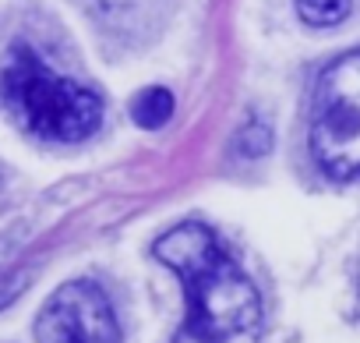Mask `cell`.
I'll return each mask as SVG.
<instances>
[{"mask_svg":"<svg viewBox=\"0 0 360 343\" xmlns=\"http://www.w3.org/2000/svg\"><path fill=\"white\" fill-rule=\"evenodd\" d=\"M311 156L332 181L360 174V50L335 57L314 82Z\"/></svg>","mask_w":360,"mask_h":343,"instance_id":"obj_3","label":"cell"},{"mask_svg":"<svg viewBox=\"0 0 360 343\" xmlns=\"http://www.w3.org/2000/svg\"><path fill=\"white\" fill-rule=\"evenodd\" d=\"M39 343H120V322L103 287L71 280L36 315Z\"/></svg>","mask_w":360,"mask_h":343,"instance_id":"obj_4","label":"cell"},{"mask_svg":"<svg viewBox=\"0 0 360 343\" xmlns=\"http://www.w3.org/2000/svg\"><path fill=\"white\" fill-rule=\"evenodd\" d=\"M353 11V0H297V15L311 29H332L346 22Z\"/></svg>","mask_w":360,"mask_h":343,"instance_id":"obj_7","label":"cell"},{"mask_svg":"<svg viewBox=\"0 0 360 343\" xmlns=\"http://www.w3.org/2000/svg\"><path fill=\"white\" fill-rule=\"evenodd\" d=\"M82 4L106 36L127 43H141L162 18V0H82Z\"/></svg>","mask_w":360,"mask_h":343,"instance_id":"obj_5","label":"cell"},{"mask_svg":"<svg viewBox=\"0 0 360 343\" xmlns=\"http://www.w3.org/2000/svg\"><path fill=\"white\" fill-rule=\"evenodd\" d=\"M152 251L188 294V318L173 343H258L262 297L205 223L173 227Z\"/></svg>","mask_w":360,"mask_h":343,"instance_id":"obj_1","label":"cell"},{"mask_svg":"<svg viewBox=\"0 0 360 343\" xmlns=\"http://www.w3.org/2000/svg\"><path fill=\"white\" fill-rule=\"evenodd\" d=\"M131 117H134V124H141L145 131L162 127V124L173 117V96H169V89L152 85V89L138 92L134 103H131Z\"/></svg>","mask_w":360,"mask_h":343,"instance_id":"obj_6","label":"cell"},{"mask_svg":"<svg viewBox=\"0 0 360 343\" xmlns=\"http://www.w3.org/2000/svg\"><path fill=\"white\" fill-rule=\"evenodd\" d=\"M0 99L43 142H82L103 124V99L57 75L32 46H15L0 68Z\"/></svg>","mask_w":360,"mask_h":343,"instance_id":"obj_2","label":"cell"}]
</instances>
